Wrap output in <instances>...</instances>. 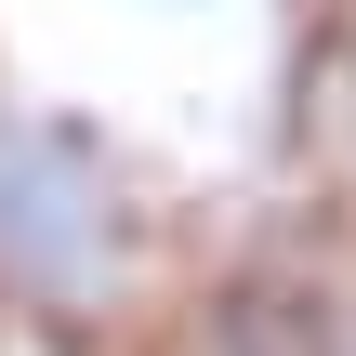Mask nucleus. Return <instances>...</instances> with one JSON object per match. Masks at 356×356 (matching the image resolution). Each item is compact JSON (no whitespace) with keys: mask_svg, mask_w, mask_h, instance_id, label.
Returning a JSON list of instances; mask_svg holds the SVG:
<instances>
[{"mask_svg":"<svg viewBox=\"0 0 356 356\" xmlns=\"http://www.w3.org/2000/svg\"><path fill=\"white\" fill-rule=\"evenodd\" d=\"M159 317H172L159 198L132 185V159L92 119L0 79V330L119 343V330H159Z\"/></svg>","mask_w":356,"mask_h":356,"instance_id":"1","label":"nucleus"},{"mask_svg":"<svg viewBox=\"0 0 356 356\" xmlns=\"http://www.w3.org/2000/svg\"><path fill=\"white\" fill-rule=\"evenodd\" d=\"M317 119L356 145V0H330V26H317Z\"/></svg>","mask_w":356,"mask_h":356,"instance_id":"2","label":"nucleus"},{"mask_svg":"<svg viewBox=\"0 0 356 356\" xmlns=\"http://www.w3.org/2000/svg\"><path fill=\"white\" fill-rule=\"evenodd\" d=\"M343 356H356V343H343Z\"/></svg>","mask_w":356,"mask_h":356,"instance_id":"3","label":"nucleus"}]
</instances>
